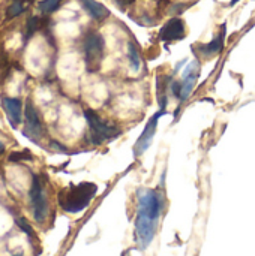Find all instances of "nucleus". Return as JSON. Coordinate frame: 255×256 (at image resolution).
<instances>
[{"instance_id":"1","label":"nucleus","mask_w":255,"mask_h":256,"mask_svg":"<svg viewBox=\"0 0 255 256\" xmlns=\"http://www.w3.org/2000/svg\"><path fill=\"white\" fill-rule=\"evenodd\" d=\"M164 210V196L153 189L138 190V208L135 218V242L140 249H146L155 234Z\"/></svg>"},{"instance_id":"2","label":"nucleus","mask_w":255,"mask_h":256,"mask_svg":"<svg viewBox=\"0 0 255 256\" xmlns=\"http://www.w3.org/2000/svg\"><path fill=\"white\" fill-rule=\"evenodd\" d=\"M96 192L98 188L93 183L71 184L59 194V204L68 213H80L89 207Z\"/></svg>"},{"instance_id":"3","label":"nucleus","mask_w":255,"mask_h":256,"mask_svg":"<svg viewBox=\"0 0 255 256\" xmlns=\"http://www.w3.org/2000/svg\"><path fill=\"white\" fill-rule=\"evenodd\" d=\"M84 117L90 126V130H92V136L95 138V142L99 144L102 142L104 140H111V138H116L119 134H120V129L114 124H110L107 122H104L95 111L92 110H86L84 111Z\"/></svg>"},{"instance_id":"4","label":"nucleus","mask_w":255,"mask_h":256,"mask_svg":"<svg viewBox=\"0 0 255 256\" xmlns=\"http://www.w3.org/2000/svg\"><path fill=\"white\" fill-rule=\"evenodd\" d=\"M84 56H86V66L90 72L99 69L102 56H104V39L98 33L87 34L84 40Z\"/></svg>"},{"instance_id":"5","label":"nucleus","mask_w":255,"mask_h":256,"mask_svg":"<svg viewBox=\"0 0 255 256\" xmlns=\"http://www.w3.org/2000/svg\"><path fill=\"white\" fill-rule=\"evenodd\" d=\"M30 201H32V207H33L35 220L44 222L47 218L48 204H47V198H45L44 190H42L41 180L36 176H33V182H32V188H30Z\"/></svg>"},{"instance_id":"6","label":"nucleus","mask_w":255,"mask_h":256,"mask_svg":"<svg viewBox=\"0 0 255 256\" xmlns=\"http://www.w3.org/2000/svg\"><path fill=\"white\" fill-rule=\"evenodd\" d=\"M164 114H165V110H161V108H159V111H158L156 114H153V116L150 117V120L146 123V128H144L143 134L140 135L138 141H137L135 146H134V153H135V156H140L141 153H144V152L149 148V146L152 144L153 136H155V134H156L158 122H159V118H161Z\"/></svg>"},{"instance_id":"7","label":"nucleus","mask_w":255,"mask_h":256,"mask_svg":"<svg viewBox=\"0 0 255 256\" xmlns=\"http://www.w3.org/2000/svg\"><path fill=\"white\" fill-rule=\"evenodd\" d=\"M24 134L33 141H38L39 136L42 135V123H41L39 116L32 104H27V106H26V130H24Z\"/></svg>"},{"instance_id":"8","label":"nucleus","mask_w":255,"mask_h":256,"mask_svg":"<svg viewBox=\"0 0 255 256\" xmlns=\"http://www.w3.org/2000/svg\"><path fill=\"white\" fill-rule=\"evenodd\" d=\"M185 36V22L180 18H171L159 33V38L165 42L179 40Z\"/></svg>"},{"instance_id":"9","label":"nucleus","mask_w":255,"mask_h":256,"mask_svg":"<svg viewBox=\"0 0 255 256\" xmlns=\"http://www.w3.org/2000/svg\"><path fill=\"white\" fill-rule=\"evenodd\" d=\"M198 70H200L198 63L192 62V63H189V66L183 72V78H182V82H180L182 84V92H180V98H179L180 100H185L191 94V92L194 88V84H195V80L198 76Z\"/></svg>"},{"instance_id":"10","label":"nucleus","mask_w":255,"mask_h":256,"mask_svg":"<svg viewBox=\"0 0 255 256\" xmlns=\"http://www.w3.org/2000/svg\"><path fill=\"white\" fill-rule=\"evenodd\" d=\"M224 38H225V24L221 27L219 34H218L212 42H209V44H206V45H198V46H197L198 52H200L203 57H212V56L221 52L222 48H224Z\"/></svg>"},{"instance_id":"11","label":"nucleus","mask_w":255,"mask_h":256,"mask_svg":"<svg viewBox=\"0 0 255 256\" xmlns=\"http://www.w3.org/2000/svg\"><path fill=\"white\" fill-rule=\"evenodd\" d=\"M3 106L12 126L17 128L18 123H21V100L15 98H6L3 99Z\"/></svg>"},{"instance_id":"12","label":"nucleus","mask_w":255,"mask_h":256,"mask_svg":"<svg viewBox=\"0 0 255 256\" xmlns=\"http://www.w3.org/2000/svg\"><path fill=\"white\" fill-rule=\"evenodd\" d=\"M81 4L87 10V14L98 21H102L110 15V10L102 3H99L96 0H81Z\"/></svg>"},{"instance_id":"13","label":"nucleus","mask_w":255,"mask_h":256,"mask_svg":"<svg viewBox=\"0 0 255 256\" xmlns=\"http://www.w3.org/2000/svg\"><path fill=\"white\" fill-rule=\"evenodd\" d=\"M128 54H129V62H131V68L137 72L141 66V62H140V56H138V51L135 48V45L132 42L128 44Z\"/></svg>"},{"instance_id":"14","label":"nucleus","mask_w":255,"mask_h":256,"mask_svg":"<svg viewBox=\"0 0 255 256\" xmlns=\"http://www.w3.org/2000/svg\"><path fill=\"white\" fill-rule=\"evenodd\" d=\"M59 4H60V0H44L41 2L39 8L42 12H53L59 8Z\"/></svg>"},{"instance_id":"15","label":"nucleus","mask_w":255,"mask_h":256,"mask_svg":"<svg viewBox=\"0 0 255 256\" xmlns=\"http://www.w3.org/2000/svg\"><path fill=\"white\" fill-rule=\"evenodd\" d=\"M23 10H24L23 3H21V2H15V3H12L11 8L8 9V14H9V16H15V15H20Z\"/></svg>"},{"instance_id":"16","label":"nucleus","mask_w":255,"mask_h":256,"mask_svg":"<svg viewBox=\"0 0 255 256\" xmlns=\"http://www.w3.org/2000/svg\"><path fill=\"white\" fill-rule=\"evenodd\" d=\"M33 156L29 153V152H21V153H12L9 156V160L15 162V160H30Z\"/></svg>"},{"instance_id":"17","label":"nucleus","mask_w":255,"mask_h":256,"mask_svg":"<svg viewBox=\"0 0 255 256\" xmlns=\"http://www.w3.org/2000/svg\"><path fill=\"white\" fill-rule=\"evenodd\" d=\"M15 222H17V225H18V226H20V228H21V230H23V231H24L27 236H30V237L33 236V230L30 228V225L26 222V219H24V218H18Z\"/></svg>"},{"instance_id":"18","label":"nucleus","mask_w":255,"mask_h":256,"mask_svg":"<svg viewBox=\"0 0 255 256\" xmlns=\"http://www.w3.org/2000/svg\"><path fill=\"white\" fill-rule=\"evenodd\" d=\"M123 2V4H131V3H134L135 0H122Z\"/></svg>"},{"instance_id":"19","label":"nucleus","mask_w":255,"mask_h":256,"mask_svg":"<svg viewBox=\"0 0 255 256\" xmlns=\"http://www.w3.org/2000/svg\"><path fill=\"white\" fill-rule=\"evenodd\" d=\"M3 152H5V146H3V144L0 142V154H2Z\"/></svg>"},{"instance_id":"20","label":"nucleus","mask_w":255,"mask_h":256,"mask_svg":"<svg viewBox=\"0 0 255 256\" xmlns=\"http://www.w3.org/2000/svg\"><path fill=\"white\" fill-rule=\"evenodd\" d=\"M237 2H239V0H231V3H230V4H231V6H233V4H236V3H237Z\"/></svg>"}]
</instances>
